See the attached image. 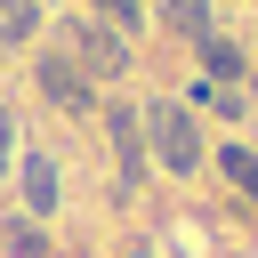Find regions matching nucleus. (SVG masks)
Returning <instances> with one entry per match:
<instances>
[{"label": "nucleus", "mask_w": 258, "mask_h": 258, "mask_svg": "<svg viewBox=\"0 0 258 258\" xmlns=\"http://www.w3.org/2000/svg\"><path fill=\"white\" fill-rule=\"evenodd\" d=\"M40 24V0H0V40H32Z\"/></svg>", "instance_id": "0eeeda50"}, {"label": "nucleus", "mask_w": 258, "mask_h": 258, "mask_svg": "<svg viewBox=\"0 0 258 258\" xmlns=\"http://www.w3.org/2000/svg\"><path fill=\"white\" fill-rule=\"evenodd\" d=\"M161 24L185 40H210V0H161Z\"/></svg>", "instance_id": "39448f33"}, {"label": "nucleus", "mask_w": 258, "mask_h": 258, "mask_svg": "<svg viewBox=\"0 0 258 258\" xmlns=\"http://www.w3.org/2000/svg\"><path fill=\"white\" fill-rule=\"evenodd\" d=\"M8 145H16V121H8V105H0V169H8Z\"/></svg>", "instance_id": "f8f14e48"}, {"label": "nucleus", "mask_w": 258, "mask_h": 258, "mask_svg": "<svg viewBox=\"0 0 258 258\" xmlns=\"http://www.w3.org/2000/svg\"><path fill=\"white\" fill-rule=\"evenodd\" d=\"M202 56H210L218 81H242V48H234V40H202Z\"/></svg>", "instance_id": "6e6552de"}, {"label": "nucleus", "mask_w": 258, "mask_h": 258, "mask_svg": "<svg viewBox=\"0 0 258 258\" xmlns=\"http://www.w3.org/2000/svg\"><path fill=\"white\" fill-rule=\"evenodd\" d=\"M24 202H32V210H56V161H48V153L24 161Z\"/></svg>", "instance_id": "423d86ee"}, {"label": "nucleus", "mask_w": 258, "mask_h": 258, "mask_svg": "<svg viewBox=\"0 0 258 258\" xmlns=\"http://www.w3.org/2000/svg\"><path fill=\"white\" fill-rule=\"evenodd\" d=\"M97 8H105L113 24H137V0H97Z\"/></svg>", "instance_id": "9b49d317"}, {"label": "nucleus", "mask_w": 258, "mask_h": 258, "mask_svg": "<svg viewBox=\"0 0 258 258\" xmlns=\"http://www.w3.org/2000/svg\"><path fill=\"white\" fill-rule=\"evenodd\" d=\"M40 89H48V105H64V113H89L97 97H89V73L73 64V56H40Z\"/></svg>", "instance_id": "7ed1b4c3"}, {"label": "nucleus", "mask_w": 258, "mask_h": 258, "mask_svg": "<svg viewBox=\"0 0 258 258\" xmlns=\"http://www.w3.org/2000/svg\"><path fill=\"white\" fill-rule=\"evenodd\" d=\"M226 177H234V185H242V194L258 202V153H242V145H226Z\"/></svg>", "instance_id": "1a4fd4ad"}, {"label": "nucleus", "mask_w": 258, "mask_h": 258, "mask_svg": "<svg viewBox=\"0 0 258 258\" xmlns=\"http://www.w3.org/2000/svg\"><path fill=\"white\" fill-rule=\"evenodd\" d=\"M73 64L97 73V81H113V73H129V48H121L113 24H73Z\"/></svg>", "instance_id": "f03ea898"}, {"label": "nucleus", "mask_w": 258, "mask_h": 258, "mask_svg": "<svg viewBox=\"0 0 258 258\" xmlns=\"http://www.w3.org/2000/svg\"><path fill=\"white\" fill-rule=\"evenodd\" d=\"M8 258H48V234L40 226H8Z\"/></svg>", "instance_id": "9d476101"}, {"label": "nucleus", "mask_w": 258, "mask_h": 258, "mask_svg": "<svg viewBox=\"0 0 258 258\" xmlns=\"http://www.w3.org/2000/svg\"><path fill=\"white\" fill-rule=\"evenodd\" d=\"M145 137H153V153H161V169H202V129H194V113L185 105H153L145 113Z\"/></svg>", "instance_id": "f257e3e1"}, {"label": "nucleus", "mask_w": 258, "mask_h": 258, "mask_svg": "<svg viewBox=\"0 0 258 258\" xmlns=\"http://www.w3.org/2000/svg\"><path fill=\"white\" fill-rule=\"evenodd\" d=\"M105 129H113V153H121V177H137V169H145V145H137V113H105Z\"/></svg>", "instance_id": "20e7f679"}]
</instances>
